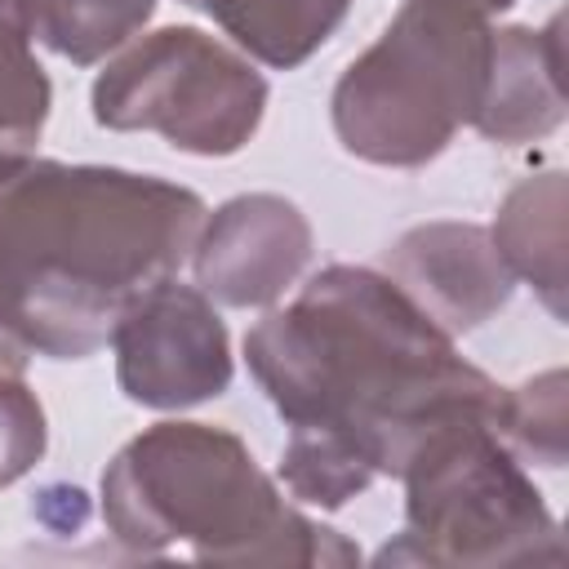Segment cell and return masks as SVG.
<instances>
[{
	"instance_id": "obj_17",
	"label": "cell",
	"mask_w": 569,
	"mask_h": 569,
	"mask_svg": "<svg viewBox=\"0 0 569 569\" xmlns=\"http://www.w3.org/2000/svg\"><path fill=\"white\" fill-rule=\"evenodd\" d=\"M471 4H480V9H485V13L493 18V13H502V9H511L516 0H471Z\"/></svg>"
},
{
	"instance_id": "obj_15",
	"label": "cell",
	"mask_w": 569,
	"mask_h": 569,
	"mask_svg": "<svg viewBox=\"0 0 569 569\" xmlns=\"http://www.w3.org/2000/svg\"><path fill=\"white\" fill-rule=\"evenodd\" d=\"M493 431L502 445L542 471H560L569 458V378L565 369H542L520 387H502Z\"/></svg>"
},
{
	"instance_id": "obj_4",
	"label": "cell",
	"mask_w": 569,
	"mask_h": 569,
	"mask_svg": "<svg viewBox=\"0 0 569 569\" xmlns=\"http://www.w3.org/2000/svg\"><path fill=\"white\" fill-rule=\"evenodd\" d=\"M493 62V22L471 0H400L382 36L356 53L329 124L347 156L378 169H422L471 129Z\"/></svg>"
},
{
	"instance_id": "obj_2",
	"label": "cell",
	"mask_w": 569,
	"mask_h": 569,
	"mask_svg": "<svg viewBox=\"0 0 569 569\" xmlns=\"http://www.w3.org/2000/svg\"><path fill=\"white\" fill-rule=\"evenodd\" d=\"M209 204L160 173L0 156V365L89 360L191 258Z\"/></svg>"
},
{
	"instance_id": "obj_13",
	"label": "cell",
	"mask_w": 569,
	"mask_h": 569,
	"mask_svg": "<svg viewBox=\"0 0 569 569\" xmlns=\"http://www.w3.org/2000/svg\"><path fill=\"white\" fill-rule=\"evenodd\" d=\"M36 44L71 67H98L156 18V0H22Z\"/></svg>"
},
{
	"instance_id": "obj_3",
	"label": "cell",
	"mask_w": 569,
	"mask_h": 569,
	"mask_svg": "<svg viewBox=\"0 0 569 569\" xmlns=\"http://www.w3.org/2000/svg\"><path fill=\"white\" fill-rule=\"evenodd\" d=\"M107 533L129 556L187 547L204 565H360V547L311 520L231 427L164 418L116 449L98 480Z\"/></svg>"
},
{
	"instance_id": "obj_14",
	"label": "cell",
	"mask_w": 569,
	"mask_h": 569,
	"mask_svg": "<svg viewBox=\"0 0 569 569\" xmlns=\"http://www.w3.org/2000/svg\"><path fill=\"white\" fill-rule=\"evenodd\" d=\"M53 111L49 71L36 58V36L22 0H0V156L36 151Z\"/></svg>"
},
{
	"instance_id": "obj_7",
	"label": "cell",
	"mask_w": 569,
	"mask_h": 569,
	"mask_svg": "<svg viewBox=\"0 0 569 569\" xmlns=\"http://www.w3.org/2000/svg\"><path fill=\"white\" fill-rule=\"evenodd\" d=\"M107 342L124 400L156 413L209 405L236 378L231 333L218 307L178 276L138 293L120 311Z\"/></svg>"
},
{
	"instance_id": "obj_11",
	"label": "cell",
	"mask_w": 569,
	"mask_h": 569,
	"mask_svg": "<svg viewBox=\"0 0 569 569\" xmlns=\"http://www.w3.org/2000/svg\"><path fill=\"white\" fill-rule=\"evenodd\" d=\"M507 271L516 284H529L551 320H565V244H569V187L560 169H542L520 178L489 227Z\"/></svg>"
},
{
	"instance_id": "obj_1",
	"label": "cell",
	"mask_w": 569,
	"mask_h": 569,
	"mask_svg": "<svg viewBox=\"0 0 569 569\" xmlns=\"http://www.w3.org/2000/svg\"><path fill=\"white\" fill-rule=\"evenodd\" d=\"M244 365L271 409L333 436L373 476H400L449 422H498L502 387L382 271L329 262L293 302L244 333Z\"/></svg>"
},
{
	"instance_id": "obj_12",
	"label": "cell",
	"mask_w": 569,
	"mask_h": 569,
	"mask_svg": "<svg viewBox=\"0 0 569 569\" xmlns=\"http://www.w3.org/2000/svg\"><path fill=\"white\" fill-rule=\"evenodd\" d=\"M200 9L249 62L298 71L333 40L351 0H204Z\"/></svg>"
},
{
	"instance_id": "obj_8",
	"label": "cell",
	"mask_w": 569,
	"mask_h": 569,
	"mask_svg": "<svg viewBox=\"0 0 569 569\" xmlns=\"http://www.w3.org/2000/svg\"><path fill=\"white\" fill-rule=\"evenodd\" d=\"M316 253L307 213L276 191H244L204 213L191 244L196 289L213 307L267 311L298 289Z\"/></svg>"
},
{
	"instance_id": "obj_16",
	"label": "cell",
	"mask_w": 569,
	"mask_h": 569,
	"mask_svg": "<svg viewBox=\"0 0 569 569\" xmlns=\"http://www.w3.org/2000/svg\"><path fill=\"white\" fill-rule=\"evenodd\" d=\"M49 449V418L18 369L0 365V489L36 471Z\"/></svg>"
},
{
	"instance_id": "obj_9",
	"label": "cell",
	"mask_w": 569,
	"mask_h": 569,
	"mask_svg": "<svg viewBox=\"0 0 569 569\" xmlns=\"http://www.w3.org/2000/svg\"><path fill=\"white\" fill-rule=\"evenodd\" d=\"M382 271L449 338L480 329L516 293V276L507 271L489 227L458 218H436L400 231L382 249Z\"/></svg>"
},
{
	"instance_id": "obj_6",
	"label": "cell",
	"mask_w": 569,
	"mask_h": 569,
	"mask_svg": "<svg viewBox=\"0 0 569 569\" xmlns=\"http://www.w3.org/2000/svg\"><path fill=\"white\" fill-rule=\"evenodd\" d=\"M271 84L231 40L191 22L133 36L89 89L93 120L111 133H160L173 151L227 160L267 116Z\"/></svg>"
},
{
	"instance_id": "obj_5",
	"label": "cell",
	"mask_w": 569,
	"mask_h": 569,
	"mask_svg": "<svg viewBox=\"0 0 569 569\" xmlns=\"http://www.w3.org/2000/svg\"><path fill=\"white\" fill-rule=\"evenodd\" d=\"M396 480H405V529L373 556L378 565L507 569L565 560L551 507L493 422L440 427Z\"/></svg>"
},
{
	"instance_id": "obj_10",
	"label": "cell",
	"mask_w": 569,
	"mask_h": 569,
	"mask_svg": "<svg viewBox=\"0 0 569 569\" xmlns=\"http://www.w3.org/2000/svg\"><path fill=\"white\" fill-rule=\"evenodd\" d=\"M569 116L560 13L547 27H493V62L471 129L493 147H529L551 138Z\"/></svg>"
},
{
	"instance_id": "obj_18",
	"label": "cell",
	"mask_w": 569,
	"mask_h": 569,
	"mask_svg": "<svg viewBox=\"0 0 569 569\" xmlns=\"http://www.w3.org/2000/svg\"><path fill=\"white\" fill-rule=\"evenodd\" d=\"M182 4H191V9H200V4H204V0H182Z\"/></svg>"
}]
</instances>
